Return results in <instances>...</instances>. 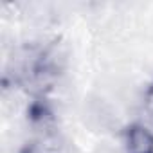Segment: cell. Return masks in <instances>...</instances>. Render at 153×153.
I'll use <instances>...</instances> for the list:
<instances>
[{"instance_id":"obj_1","label":"cell","mask_w":153,"mask_h":153,"mask_svg":"<svg viewBox=\"0 0 153 153\" xmlns=\"http://www.w3.org/2000/svg\"><path fill=\"white\" fill-rule=\"evenodd\" d=\"M128 153H153V133L142 126L128 131Z\"/></svg>"},{"instance_id":"obj_2","label":"cell","mask_w":153,"mask_h":153,"mask_svg":"<svg viewBox=\"0 0 153 153\" xmlns=\"http://www.w3.org/2000/svg\"><path fill=\"white\" fill-rule=\"evenodd\" d=\"M146 115H148L149 123L153 124V88L149 90V94L146 97Z\"/></svg>"}]
</instances>
